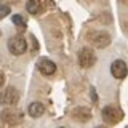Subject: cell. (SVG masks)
<instances>
[{
    "mask_svg": "<svg viewBox=\"0 0 128 128\" xmlns=\"http://www.w3.org/2000/svg\"><path fill=\"white\" fill-rule=\"evenodd\" d=\"M38 70L45 75H51V74H54V70H56V64L48 58H42L38 61Z\"/></svg>",
    "mask_w": 128,
    "mask_h": 128,
    "instance_id": "obj_8",
    "label": "cell"
},
{
    "mask_svg": "<svg viewBox=\"0 0 128 128\" xmlns=\"http://www.w3.org/2000/svg\"><path fill=\"white\" fill-rule=\"evenodd\" d=\"M94 61H96V56H94L91 48H82V50L78 51V64L83 69L91 67L94 64Z\"/></svg>",
    "mask_w": 128,
    "mask_h": 128,
    "instance_id": "obj_4",
    "label": "cell"
},
{
    "mask_svg": "<svg viewBox=\"0 0 128 128\" xmlns=\"http://www.w3.org/2000/svg\"><path fill=\"white\" fill-rule=\"evenodd\" d=\"M0 117H2L3 122L10 123V125H16V123H19L22 120V114L19 110H14V109H5L0 114Z\"/></svg>",
    "mask_w": 128,
    "mask_h": 128,
    "instance_id": "obj_5",
    "label": "cell"
},
{
    "mask_svg": "<svg viewBox=\"0 0 128 128\" xmlns=\"http://www.w3.org/2000/svg\"><path fill=\"white\" fill-rule=\"evenodd\" d=\"M91 42H93L94 46L104 48L110 43V35L106 34V32H94V34L91 35Z\"/></svg>",
    "mask_w": 128,
    "mask_h": 128,
    "instance_id": "obj_7",
    "label": "cell"
},
{
    "mask_svg": "<svg viewBox=\"0 0 128 128\" xmlns=\"http://www.w3.org/2000/svg\"><path fill=\"white\" fill-rule=\"evenodd\" d=\"M40 0H29V2L26 3V10L29 11L30 14H37L40 11Z\"/></svg>",
    "mask_w": 128,
    "mask_h": 128,
    "instance_id": "obj_11",
    "label": "cell"
},
{
    "mask_svg": "<svg viewBox=\"0 0 128 128\" xmlns=\"http://www.w3.org/2000/svg\"><path fill=\"white\" fill-rule=\"evenodd\" d=\"M123 118V112L115 106H106L102 109V120L109 125H115Z\"/></svg>",
    "mask_w": 128,
    "mask_h": 128,
    "instance_id": "obj_1",
    "label": "cell"
},
{
    "mask_svg": "<svg viewBox=\"0 0 128 128\" xmlns=\"http://www.w3.org/2000/svg\"><path fill=\"white\" fill-rule=\"evenodd\" d=\"M8 50L13 54H22L27 50V43L21 35H14V37H11L8 40Z\"/></svg>",
    "mask_w": 128,
    "mask_h": 128,
    "instance_id": "obj_2",
    "label": "cell"
},
{
    "mask_svg": "<svg viewBox=\"0 0 128 128\" xmlns=\"http://www.w3.org/2000/svg\"><path fill=\"white\" fill-rule=\"evenodd\" d=\"M110 74L114 75L115 78H125L128 74V67L126 64L122 61V59H115L110 66Z\"/></svg>",
    "mask_w": 128,
    "mask_h": 128,
    "instance_id": "obj_6",
    "label": "cell"
},
{
    "mask_svg": "<svg viewBox=\"0 0 128 128\" xmlns=\"http://www.w3.org/2000/svg\"><path fill=\"white\" fill-rule=\"evenodd\" d=\"M96 128H104V126H96Z\"/></svg>",
    "mask_w": 128,
    "mask_h": 128,
    "instance_id": "obj_15",
    "label": "cell"
},
{
    "mask_svg": "<svg viewBox=\"0 0 128 128\" xmlns=\"http://www.w3.org/2000/svg\"><path fill=\"white\" fill-rule=\"evenodd\" d=\"M59 128H62V126H59Z\"/></svg>",
    "mask_w": 128,
    "mask_h": 128,
    "instance_id": "obj_16",
    "label": "cell"
},
{
    "mask_svg": "<svg viewBox=\"0 0 128 128\" xmlns=\"http://www.w3.org/2000/svg\"><path fill=\"white\" fill-rule=\"evenodd\" d=\"M11 19H13L14 26L18 27L19 30H24V29H26V21L22 19V16H21V14H13V18H11Z\"/></svg>",
    "mask_w": 128,
    "mask_h": 128,
    "instance_id": "obj_12",
    "label": "cell"
},
{
    "mask_svg": "<svg viewBox=\"0 0 128 128\" xmlns=\"http://www.w3.org/2000/svg\"><path fill=\"white\" fill-rule=\"evenodd\" d=\"M72 117H74L75 120H78V122H88L91 117V112L90 109H86V107H75L74 112H72Z\"/></svg>",
    "mask_w": 128,
    "mask_h": 128,
    "instance_id": "obj_9",
    "label": "cell"
},
{
    "mask_svg": "<svg viewBox=\"0 0 128 128\" xmlns=\"http://www.w3.org/2000/svg\"><path fill=\"white\" fill-rule=\"evenodd\" d=\"M6 14H10V6L0 3V18H5Z\"/></svg>",
    "mask_w": 128,
    "mask_h": 128,
    "instance_id": "obj_13",
    "label": "cell"
},
{
    "mask_svg": "<svg viewBox=\"0 0 128 128\" xmlns=\"http://www.w3.org/2000/svg\"><path fill=\"white\" fill-rule=\"evenodd\" d=\"M45 112V107H43V104L42 102H32L30 106H29V115L30 117H34V118H37V117H42V114Z\"/></svg>",
    "mask_w": 128,
    "mask_h": 128,
    "instance_id": "obj_10",
    "label": "cell"
},
{
    "mask_svg": "<svg viewBox=\"0 0 128 128\" xmlns=\"http://www.w3.org/2000/svg\"><path fill=\"white\" fill-rule=\"evenodd\" d=\"M18 101H19V93L13 86H8L0 93V102L5 104V106H13Z\"/></svg>",
    "mask_w": 128,
    "mask_h": 128,
    "instance_id": "obj_3",
    "label": "cell"
},
{
    "mask_svg": "<svg viewBox=\"0 0 128 128\" xmlns=\"http://www.w3.org/2000/svg\"><path fill=\"white\" fill-rule=\"evenodd\" d=\"M3 82H5V75H3V72H0V86L3 85Z\"/></svg>",
    "mask_w": 128,
    "mask_h": 128,
    "instance_id": "obj_14",
    "label": "cell"
}]
</instances>
